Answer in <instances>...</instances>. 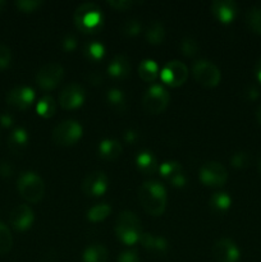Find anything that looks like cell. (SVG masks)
Instances as JSON below:
<instances>
[{"label": "cell", "instance_id": "1", "mask_svg": "<svg viewBox=\"0 0 261 262\" xmlns=\"http://www.w3.org/2000/svg\"><path fill=\"white\" fill-rule=\"evenodd\" d=\"M138 199L143 210L153 216H159L165 211L168 197H166L165 187L160 182H145L138 189Z\"/></svg>", "mask_w": 261, "mask_h": 262}, {"label": "cell", "instance_id": "2", "mask_svg": "<svg viewBox=\"0 0 261 262\" xmlns=\"http://www.w3.org/2000/svg\"><path fill=\"white\" fill-rule=\"evenodd\" d=\"M114 229L118 239L127 246H133L140 242L141 235L143 234L141 220L129 210H124L118 215Z\"/></svg>", "mask_w": 261, "mask_h": 262}, {"label": "cell", "instance_id": "3", "mask_svg": "<svg viewBox=\"0 0 261 262\" xmlns=\"http://www.w3.org/2000/svg\"><path fill=\"white\" fill-rule=\"evenodd\" d=\"M104 15L96 3H83L78 5L74 12V23L79 31L84 33H94L102 26Z\"/></svg>", "mask_w": 261, "mask_h": 262}, {"label": "cell", "instance_id": "4", "mask_svg": "<svg viewBox=\"0 0 261 262\" xmlns=\"http://www.w3.org/2000/svg\"><path fill=\"white\" fill-rule=\"evenodd\" d=\"M17 189L26 201L37 204L45 194V183L35 171H25L18 177Z\"/></svg>", "mask_w": 261, "mask_h": 262}, {"label": "cell", "instance_id": "5", "mask_svg": "<svg viewBox=\"0 0 261 262\" xmlns=\"http://www.w3.org/2000/svg\"><path fill=\"white\" fill-rule=\"evenodd\" d=\"M170 102V94L168 90L159 83H153L142 97V106L150 114H159L168 107Z\"/></svg>", "mask_w": 261, "mask_h": 262}, {"label": "cell", "instance_id": "6", "mask_svg": "<svg viewBox=\"0 0 261 262\" xmlns=\"http://www.w3.org/2000/svg\"><path fill=\"white\" fill-rule=\"evenodd\" d=\"M82 135V125L74 119H67L54 128L51 138L59 146H73L81 140Z\"/></svg>", "mask_w": 261, "mask_h": 262}, {"label": "cell", "instance_id": "7", "mask_svg": "<svg viewBox=\"0 0 261 262\" xmlns=\"http://www.w3.org/2000/svg\"><path fill=\"white\" fill-rule=\"evenodd\" d=\"M192 74H193L196 82H199L204 87H215L219 84L222 79V73L219 68L212 61L206 59H200L194 61L192 67Z\"/></svg>", "mask_w": 261, "mask_h": 262}, {"label": "cell", "instance_id": "8", "mask_svg": "<svg viewBox=\"0 0 261 262\" xmlns=\"http://www.w3.org/2000/svg\"><path fill=\"white\" fill-rule=\"evenodd\" d=\"M201 183L207 187H222L228 179V171L219 161H206L199 170Z\"/></svg>", "mask_w": 261, "mask_h": 262}, {"label": "cell", "instance_id": "9", "mask_svg": "<svg viewBox=\"0 0 261 262\" xmlns=\"http://www.w3.org/2000/svg\"><path fill=\"white\" fill-rule=\"evenodd\" d=\"M160 78L161 81L165 84L171 87H179L187 81L188 78V68L184 63L181 60H174L168 61L165 66L161 68L160 72Z\"/></svg>", "mask_w": 261, "mask_h": 262}, {"label": "cell", "instance_id": "10", "mask_svg": "<svg viewBox=\"0 0 261 262\" xmlns=\"http://www.w3.org/2000/svg\"><path fill=\"white\" fill-rule=\"evenodd\" d=\"M64 68L59 63H48L38 69L36 83L42 90H53L63 81Z\"/></svg>", "mask_w": 261, "mask_h": 262}, {"label": "cell", "instance_id": "11", "mask_svg": "<svg viewBox=\"0 0 261 262\" xmlns=\"http://www.w3.org/2000/svg\"><path fill=\"white\" fill-rule=\"evenodd\" d=\"M86 100V91L81 84L71 83L61 90L59 105L66 110H73L81 106Z\"/></svg>", "mask_w": 261, "mask_h": 262}, {"label": "cell", "instance_id": "12", "mask_svg": "<svg viewBox=\"0 0 261 262\" xmlns=\"http://www.w3.org/2000/svg\"><path fill=\"white\" fill-rule=\"evenodd\" d=\"M36 94L33 89L28 86H18L7 94V104L17 110H26L35 101Z\"/></svg>", "mask_w": 261, "mask_h": 262}, {"label": "cell", "instance_id": "13", "mask_svg": "<svg viewBox=\"0 0 261 262\" xmlns=\"http://www.w3.org/2000/svg\"><path fill=\"white\" fill-rule=\"evenodd\" d=\"M109 187V179L104 171H92V173L87 174L86 178L82 182V191L87 194V196L99 197L102 196L105 192L107 191Z\"/></svg>", "mask_w": 261, "mask_h": 262}, {"label": "cell", "instance_id": "14", "mask_svg": "<svg viewBox=\"0 0 261 262\" xmlns=\"http://www.w3.org/2000/svg\"><path fill=\"white\" fill-rule=\"evenodd\" d=\"M212 257L215 262H238L241 257L240 248L229 238H222L212 246Z\"/></svg>", "mask_w": 261, "mask_h": 262}, {"label": "cell", "instance_id": "15", "mask_svg": "<svg viewBox=\"0 0 261 262\" xmlns=\"http://www.w3.org/2000/svg\"><path fill=\"white\" fill-rule=\"evenodd\" d=\"M35 222V214L28 205H18L9 215V223L18 232H25L32 227Z\"/></svg>", "mask_w": 261, "mask_h": 262}, {"label": "cell", "instance_id": "16", "mask_svg": "<svg viewBox=\"0 0 261 262\" xmlns=\"http://www.w3.org/2000/svg\"><path fill=\"white\" fill-rule=\"evenodd\" d=\"M159 173L161 177L170 182L171 186L177 187V188H182L187 184V177L183 173V168L181 164L176 160H168L164 161L160 166H159Z\"/></svg>", "mask_w": 261, "mask_h": 262}, {"label": "cell", "instance_id": "17", "mask_svg": "<svg viewBox=\"0 0 261 262\" xmlns=\"http://www.w3.org/2000/svg\"><path fill=\"white\" fill-rule=\"evenodd\" d=\"M211 13L222 23H230L238 14V4L234 0H215L211 4Z\"/></svg>", "mask_w": 261, "mask_h": 262}, {"label": "cell", "instance_id": "18", "mask_svg": "<svg viewBox=\"0 0 261 262\" xmlns=\"http://www.w3.org/2000/svg\"><path fill=\"white\" fill-rule=\"evenodd\" d=\"M140 243L142 245V247L146 251H148L150 253L156 256H163L168 252L169 243L161 235H155L151 234V233H143L141 235Z\"/></svg>", "mask_w": 261, "mask_h": 262}, {"label": "cell", "instance_id": "19", "mask_svg": "<svg viewBox=\"0 0 261 262\" xmlns=\"http://www.w3.org/2000/svg\"><path fill=\"white\" fill-rule=\"evenodd\" d=\"M107 73L114 79H124L130 73L129 59L123 54H118L107 64Z\"/></svg>", "mask_w": 261, "mask_h": 262}, {"label": "cell", "instance_id": "20", "mask_svg": "<svg viewBox=\"0 0 261 262\" xmlns=\"http://www.w3.org/2000/svg\"><path fill=\"white\" fill-rule=\"evenodd\" d=\"M136 166L143 174H155L159 170V164L155 155L151 151H140L136 156Z\"/></svg>", "mask_w": 261, "mask_h": 262}, {"label": "cell", "instance_id": "21", "mask_svg": "<svg viewBox=\"0 0 261 262\" xmlns=\"http://www.w3.org/2000/svg\"><path fill=\"white\" fill-rule=\"evenodd\" d=\"M28 132L22 127H17L12 130L8 137V147L12 152L20 154L26 150L28 146Z\"/></svg>", "mask_w": 261, "mask_h": 262}, {"label": "cell", "instance_id": "22", "mask_svg": "<svg viewBox=\"0 0 261 262\" xmlns=\"http://www.w3.org/2000/svg\"><path fill=\"white\" fill-rule=\"evenodd\" d=\"M123 147L119 141L105 138L99 143V155L105 160H115L122 155Z\"/></svg>", "mask_w": 261, "mask_h": 262}, {"label": "cell", "instance_id": "23", "mask_svg": "<svg viewBox=\"0 0 261 262\" xmlns=\"http://www.w3.org/2000/svg\"><path fill=\"white\" fill-rule=\"evenodd\" d=\"M109 258V252L107 248L101 243H92L82 255V261L83 262H107Z\"/></svg>", "mask_w": 261, "mask_h": 262}, {"label": "cell", "instance_id": "24", "mask_svg": "<svg viewBox=\"0 0 261 262\" xmlns=\"http://www.w3.org/2000/svg\"><path fill=\"white\" fill-rule=\"evenodd\" d=\"M138 74L145 82H155L159 76V66L153 59H145L138 64Z\"/></svg>", "mask_w": 261, "mask_h": 262}, {"label": "cell", "instance_id": "25", "mask_svg": "<svg viewBox=\"0 0 261 262\" xmlns=\"http://www.w3.org/2000/svg\"><path fill=\"white\" fill-rule=\"evenodd\" d=\"M106 101L109 102L110 106L115 110V112L123 113L127 107V97L125 94L118 87H113V89L107 90L106 92Z\"/></svg>", "mask_w": 261, "mask_h": 262}, {"label": "cell", "instance_id": "26", "mask_svg": "<svg viewBox=\"0 0 261 262\" xmlns=\"http://www.w3.org/2000/svg\"><path fill=\"white\" fill-rule=\"evenodd\" d=\"M145 35L148 42L153 45H159L165 38V28H164L163 23H160L159 20H154L147 26Z\"/></svg>", "mask_w": 261, "mask_h": 262}, {"label": "cell", "instance_id": "27", "mask_svg": "<svg viewBox=\"0 0 261 262\" xmlns=\"http://www.w3.org/2000/svg\"><path fill=\"white\" fill-rule=\"evenodd\" d=\"M246 25L252 32L261 35V7L252 5L247 9L245 15Z\"/></svg>", "mask_w": 261, "mask_h": 262}, {"label": "cell", "instance_id": "28", "mask_svg": "<svg viewBox=\"0 0 261 262\" xmlns=\"http://www.w3.org/2000/svg\"><path fill=\"white\" fill-rule=\"evenodd\" d=\"M209 205L215 212H225L232 205V197L227 192H216L210 197Z\"/></svg>", "mask_w": 261, "mask_h": 262}, {"label": "cell", "instance_id": "29", "mask_svg": "<svg viewBox=\"0 0 261 262\" xmlns=\"http://www.w3.org/2000/svg\"><path fill=\"white\" fill-rule=\"evenodd\" d=\"M36 112L42 118H51L56 112V102L50 95H44L36 104Z\"/></svg>", "mask_w": 261, "mask_h": 262}, {"label": "cell", "instance_id": "30", "mask_svg": "<svg viewBox=\"0 0 261 262\" xmlns=\"http://www.w3.org/2000/svg\"><path fill=\"white\" fill-rule=\"evenodd\" d=\"M110 212H112L110 205L102 202V204L95 205V206H92L91 209L87 211V219L92 223L102 222V220L106 219V217L109 216Z\"/></svg>", "mask_w": 261, "mask_h": 262}, {"label": "cell", "instance_id": "31", "mask_svg": "<svg viewBox=\"0 0 261 262\" xmlns=\"http://www.w3.org/2000/svg\"><path fill=\"white\" fill-rule=\"evenodd\" d=\"M13 246V237L10 229L4 224L0 223V256L7 255Z\"/></svg>", "mask_w": 261, "mask_h": 262}, {"label": "cell", "instance_id": "32", "mask_svg": "<svg viewBox=\"0 0 261 262\" xmlns=\"http://www.w3.org/2000/svg\"><path fill=\"white\" fill-rule=\"evenodd\" d=\"M84 55L92 61L101 60L105 55V46L99 41H94V42L87 43L84 48Z\"/></svg>", "mask_w": 261, "mask_h": 262}, {"label": "cell", "instance_id": "33", "mask_svg": "<svg viewBox=\"0 0 261 262\" xmlns=\"http://www.w3.org/2000/svg\"><path fill=\"white\" fill-rule=\"evenodd\" d=\"M122 33H124L125 36H137L138 33L142 30V25H141L140 20L137 18H129V19H125V22L122 25Z\"/></svg>", "mask_w": 261, "mask_h": 262}, {"label": "cell", "instance_id": "34", "mask_svg": "<svg viewBox=\"0 0 261 262\" xmlns=\"http://www.w3.org/2000/svg\"><path fill=\"white\" fill-rule=\"evenodd\" d=\"M251 161H252V158H251L250 154L245 152V151H238V152L233 154L232 158H230V164L238 169L247 168V166H250Z\"/></svg>", "mask_w": 261, "mask_h": 262}, {"label": "cell", "instance_id": "35", "mask_svg": "<svg viewBox=\"0 0 261 262\" xmlns=\"http://www.w3.org/2000/svg\"><path fill=\"white\" fill-rule=\"evenodd\" d=\"M181 50L188 58L196 55L199 53V43L194 38L192 37H186L181 41Z\"/></svg>", "mask_w": 261, "mask_h": 262}, {"label": "cell", "instance_id": "36", "mask_svg": "<svg viewBox=\"0 0 261 262\" xmlns=\"http://www.w3.org/2000/svg\"><path fill=\"white\" fill-rule=\"evenodd\" d=\"M42 5L41 0H18L15 2V7L20 10V12L25 13H31L35 12L37 8H40Z\"/></svg>", "mask_w": 261, "mask_h": 262}, {"label": "cell", "instance_id": "37", "mask_svg": "<svg viewBox=\"0 0 261 262\" xmlns=\"http://www.w3.org/2000/svg\"><path fill=\"white\" fill-rule=\"evenodd\" d=\"M12 60V51L9 46L0 43V69H5Z\"/></svg>", "mask_w": 261, "mask_h": 262}, {"label": "cell", "instance_id": "38", "mask_svg": "<svg viewBox=\"0 0 261 262\" xmlns=\"http://www.w3.org/2000/svg\"><path fill=\"white\" fill-rule=\"evenodd\" d=\"M107 4L117 10H127L136 4L133 0H107Z\"/></svg>", "mask_w": 261, "mask_h": 262}, {"label": "cell", "instance_id": "39", "mask_svg": "<svg viewBox=\"0 0 261 262\" xmlns=\"http://www.w3.org/2000/svg\"><path fill=\"white\" fill-rule=\"evenodd\" d=\"M117 262H141L138 253L133 250L123 251L119 256H118Z\"/></svg>", "mask_w": 261, "mask_h": 262}, {"label": "cell", "instance_id": "40", "mask_svg": "<svg viewBox=\"0 0 261 262\" xmlns=\"http://www.w3.org/2000/svg\"><path fill=\"white\" fill-rule=\"evenodd\" d=\"M61 46L66 51H73L77 49V38L72 35H67L61 41Z\"/></svg>", "mask_w": 261, "mask_h": 262}, {"label": "cell", "instance_id": "41", "mask_svg": "<svg viewBox=\"0 0 261 262\" xmlns=\"http://www.w3.org/2000/svg\"><path fill=\"white\" fill-rule=\"evenodd\" d=\"M13 166L12 164L8 163V161H2L0 163V176L2 177H10L13 173Z\"/></svg>", "mask_w": 261, "mask_h": 262}, {"label": "cell", "instance_id": "42", "mask_svg": "<svg viewBox=\"0 0 261 262\" xmlns=\"http://www.w3.org/2000/svg\"><path fill=\"white\" fill-rule=\"evenodd\" d=\"M13 123H14V119H13V117L10 114L5 113V114L0 115V124L3 127H10V125H13Z\"/></svg>", "mask_w": 261, "mask_h": 262}, {"label": "cell", "instance_id": "43", "mask_svg": "<svg viewBox=\"0 0 261 262\" xmlns=\"http://www.w3.org/2000/svg\"><path fill=\"white\" fill-rule=\"evenodd\" d=\"M137 138H138L137 132H135V130H132V129L125 130V133H124V141H125V142L135 143L136 141H137Z\"/></svg>", "mask_w": 261, "mask_h": 262}, {"label": "cell", "instance_id": "44", "mask_svg": "<svg viewBox=\"0 0 261 262\" xmlns=\"http://www.w3.org/2000/svg\"><path fill=\"white\" fill-rule=\"evenodd\" d=\"M255 76L256 78H257V81L261 83V56L255 66Z\"/></svg>", "mask_w": 261, "mask_h": 262}, {"label": "cell", "instance_id": "45", "mask_svg": "<svg viewBox=\"0 0 261 262\" xmlns=\"http://www.w3.org/2000/svg\"><path fill=\"white\" fill-rule=\"evenodd\" d=\"M248 95H250L251 99H255V97H257V90L255 89V87H251L250 90H248Z\"/></svg>", "mask_w": 261, "mask_h": 262}, {"label": "cell", "instance_id": "46", "mask_svg": "<svg viewBox=\"0 0 261 262\" xmlns=\"http://www.w3.org/2000/svg\"><path fill=\"white\" fill-rule=\"evenodd\" d=\"M256 118H257L258 123H260V124H261V104L258 105L257 109H256Z\"/></svg>", "mask_w": 261, "mask_h": 262}, {"label": "cell", "instance_id": "47", "mask_svg": "<svg viewBox=\"0 0 261 262\" xmlns=\"http://www.w3.org/2000/svg\"><path fill=\"white\" fill-rule=\"evenodd\" d=\"M5 5H7V3H5L4 0H0V12H2V10L4 9Z\"/></svg>", "mask_w": 261, "mask_h": 262}, {"label": "cell", "instance_id": "48", "mask_svg": "<svg viewBox=\"0 0 261 262\" xmlns=\"http://www.w3.org/2000/svg\"><path fill=\"white\" fill-rule=\"evenodd\" d=\"M258 171H260V176H261V160H260V164H258Z\"/></svg>", "mask_w": 261, "mask_h": 262}]
</instances>
